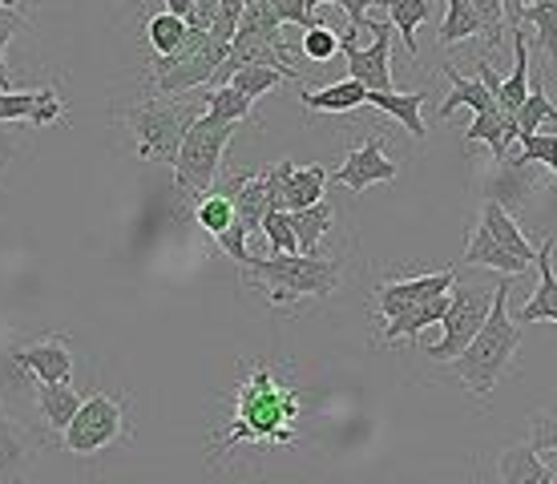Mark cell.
<instances>
[{"label": "cell", "mask_w": 557, "mask_h": 484, "mask_svg": "<svg viewBox=\"0 0 557 484\" xmlns=\"http://www.w3.org/2000/svg\"><path fill=\"white\" fill-rule=\"evenodd\" d=\"M304 396L283 384L271 363H251L231 392L226 424L210 436V460L235 452L238 444H295Z\"/></svg>", "instance_id": "6da1fadb"}, {"label": "cell", "mask_w": 557, "mask_h": 484, "mask_svg": "<svg viewBox=\"0 0 557 484\" xmlns=\"http://www.w3.org/2000/svg\"><path fill=\"white\" fill-rule=\"evenodd\" d=\"M509 290L513 287H509V278L502 275L497 287H493L488 319L481 323V332L473 335V344L453 360V372H457V380L465 384V392H473L481 400L497 392L502 375L509 372L517 347H521V327H517L513 315H509Z\"/></svg>", "instance_id": "7a4b0ae2"}, {"label": "cell", "mask_w": 557, "mask_h": 484, "mask_svg": "<svg viewBox=\"0 0 557 484\" xmlns=\"http://www.w3.org/2000/svg\"><path fill=\"white\" fill-rule=\"evenodd\" d=\"M243 283L259 287L267 303H299V299H327L339 287V259L320 255H271L243 266Z\"/></svg>", "instance_id": "3957f363"}, {"label": "cell", "mask_w": 557, "mask_h": 484, "mask_svg": "<svg viewBox=\"0 0 557 484\" xmlns=\"http://www.w3.org/2000/svg\"><path fill=\"white\" fill-rule=\"evenodd\" d=\"M202 113L207 110H198L190 97H146L141 106H134L126 113L129 129L138 138V158L141 162H166V166H174L186 129Z\"/></svg>", "instance_id": "277c9868"}, {"label": "cell", "mask_w": 557, "mask_h": 484, "mask_svg": "<svg viewBox=\"0 0 557 484\" xmlns=\"http://www.w3.org/2000/svg\"><path fill=\"white\" fill-rule=\"evenodd\" d=\"M226 61V45H219L207 28H190L186 41L174 49L170 57H153L150 61V85L162 97H182L207 89L210 77L219 73V65Z\"/></svg>", "instance_id": "5b68a950"}, {"label": "cell", "mask_w": 557, "mask_h": 484, "mask_svg": "<svg viewBox=\"0 0 557 484\" xmlns=\"http://www.w3.org/2000/svg\"><path fill=\"white\" fill-rule=\"evenodd\" d=\"M231 138H235L231 122H214L207 113L190 122V129H186V138L178 146V158H174V186H178V194H207L219 182Z\"/></svg>", "instance_id": "8992f818"}, {"label": "cell", "mask_w": 557, "mask_h": 484, "mask_svg": "<svg viewBox=\"0 0 557 484\" xmlns=\"http://www.w3.org/2000/svg\"><path fill=\"white\" fill-rule=\"evenodd\" d=\"M134 436V424L126 415V404L106 396V392H85L82 408L70 420V429L61 432V444L73 457H98L113 444H122Z\"/></svg>", "instance_id": "52a82bcc"}, {"label": "cell", "mask_w": 557, "mask_h": 484, "mask_svg": "<svg viewBox=\"0 0 557 484\" xmlns=\"http://www.w3.org/2000/svg\"><path fill=\"white\" fill-rule=\"evenodd\" d=\"M488 307H493V287H485V283H453V290H448V311L445 319H441V327H445V335H441V344H432L424 356L436 363H453L465 351V347L473 344V335L481 332V323L488 319Z\"/></svg>", "instance_id": "ba28073f"}, {"label": "cell", "mask_w": 557, "mask_h": 484, "mask_svg": "<svg viewBox=\"0 0 557 484\" xmlns=\"http://www.w3.org/2000/svg\"><path fill=\"white\" fill-rule=\"evenodd\" d=\"M37 392H41V384L25 368V360H21V339L9 335L0 344V408L13 415L21 429L33 432L37 440H45L41 412H37Z\"/></svg>", "instance_id": "9c48e42d"}, {"label": "cell", "mask_w": 557, "mask_h": 484, "mask_svg": "<svg viewBox=\"0 0 557 484\" xmlns=\"http://www.w3.org/2000/svg\"><path fill=\"white\" fill-rule=\"evenodd\" d=\"M368 33H376V41L360 49L356 28H344L339 33V53L348 57L351 82H360L368 94H392V25L388 21H372Z\"/></svg>", "instance_id": "30bf717a"}, {"label": "cell", "mask_w": 557, "mask_h": 484, "mask_svg": "<svg viewBox=\"0 0 557 484\" xmlns=\"http://www.w3.org/2000/svg\"><path fill=\"white\" fill-rule=\"evenodd\" d=\"M453 283H457V271H453V266H448V271H436V275H420V278H392V283H380L376 287L372 311L388 323V319L405 315V311L429 303L436 295H448Z\"/></svg>", "instance_id": "8fae6325"}, {"label": "cell", "mask_w": 557, "mask_h": 484, "mask_svg": "<svg viewBox=\"0 0 557 484\" xmlns=\"http://www.w3.org/2000/svg\"><path fill=\"white\" fill-rule=\"evenodd\" d=\"M396 174H400V166L384 153V138L380 134H368L363 146H356L339 166L327 170V178L348 186L351 194H363L368 186H376V182H396Z\"/></svg>", "instance_id": "7c38bea8"}, {"label": "cell", "mask_w": 557, "mask_h": 484, "mask_svg": "<svg viewBox=\"0 0 557 484\" xmlns=\"http://www.w3.org/2000/svg\"><path fill=\"white\" fill-rule=\"evenodd\" d=\"M271 186H275L278 210H307L323 202V186H327V166H295V162H275L267 166Z\"/></svg>", "instance_id": "4fadbf2b"}, {"label": "cell", "mask_w": 557, "mask_h": 484, "mask_svg": "<svg viewBox=\"0 0 557 484\" xmlns=\"http://www.w3.org/2000/svg\"><path fill=\"white\" fill-rule=\"evenodd\" d=\"M70 113V101L57 94L53 85L45 89H0V122H28V125H53Z\"/></svg>", "instance_id": "5bb4252c"}, {"label": "cell", "mask_w": 557, "mask_h": 484, "mask_svg": "<svg viewBox=\"0 0 557 484\" xmlns=\"http://www.w3.org/2000/svg\"><path fill=\"white\" fill-rule=\"evenodd\" d=\"M21 360L37 375V384H73V351L65 335L21 339Z\"/></svg>", "instance_id": "9a60e30c"}, {"label": "cell", "mask_w": 557, "mask_h": 484, "mask_svg": "<svg viewBox=\"0 0 557 484\" xmlns=\"http://www.w3.org/2000/svg\"><path fill=\"white\" fill-rule=\"evenodd\" d=\"M37 448H41V440L0 408V484L25 481L28 469L37 464Z\"/></svg>", "instance_id": "2e32d148"}, {"label": "cell", "mask_w": 557, "mask_h": 484, "mask_svg": "<svg viewBox=\"0 0 557 484\" xmlns=\"http://www.w3.org/2000/svg\"><path fill=\"white\" fill-rule=\"evenodd\" d=\"M554 247L557 238L549 235L537 247V255H533V266H537V290H533L525 303L517 307V327L521 323H537V319H549V323H557V275H554Z\"/></svg>", "instance_id": "e0dca14e"}, {"label": "cell", "mask_w": 557, "mask_h": 484, "mask_svg": "<svg viewBox=\"0 0 557 484\" xmlns=\"http://www.w3.org/2000/svg\"><path fill=\"white\" fill-rule=\"evenodd\" d=\"M476 231L493 243V247L509 250V255H517V259H525V263L533 266V255H537V247H533L530 238L521 235V226H517V219L509 214V210L497 202V198H485V207H481V222H476Z\"/></svg>", "instance_id": "ac0fdd59"}, {"label": "cell", "mask_w": 557, "mask_h": 484, "mask_svg": "<svg viewBox=\"0 0 557 484\" xmlns=\"http://www.w3.org/2000/svg\"><path fill=\"white\" fill-rule=\"evenodd\" d=\"M235 202V219L247 226V235L263 226V219L271 210H278V198H275V186H271V174L267 170H251L247 182L238 186V194L231 198Z\"/></svg>", "instance_id": "d6986e66"}, {"label": "cell", "mask_w": 557, "mask_h": 484, "mask_svg": "<svg viewBox=\"0 0 557 484\" xmlns=\"http://www.w3.org/2000/svg\"><path fill=\"white\" fill-rule=\"evenodd\" d=\"M497 481L502 484H557L554 469L533 452V444H509L497 457Z\"/></svg>", "instance_id": "ffe728a7"}, {"label": "cell", "mask_w": 557, "mask_h": 484, "mask_svg": "<svg viewBox=\"0 0 557 484\" xmlns=\"http://www.w3.org/2000/svg\"><path fill=\"white\" fill-rule=\"evenodd\" d=\"M82 400H85L82 387H73V384H41V392H37L41 429L49 432V436H61V432L70 429L73 415H77Z\"/></svg>", "instance_id": "44dd1931"}, {"label": "cell", "mask_w": 557, "mask_h": 484, "mask_svg": "<svg viewBox=\"0 0 557 484\" xmlns=\"http://www.w3.org/2000/svg\"><path fill=\"white\" fill-rule=\"evenodd\" d=\"M299 101H304V110H311V113H351V110H360V106H368V89L348 77V82L323 85V89H304Z\"/></svg>", "instance_id": "7402d4cb"}, {"label": "cell", "mask_w": 557, "mask_h": 484, "mask_svg": "<svg viewBox=\"0 0 557 484\" xmlns=\"http://www.w3.org/2000/svg\"><path fill=\"white\" fill-rule=\"evenodd\" d=\"M448 311V295H436V299H429V303L412 307V311H405V315H396L384 323V332H380V344H400V339H420V332L424 327H432V323H441Z\"/></svg>", "instance_id": "603a6c76"}, {"label": "cell", "mask_w": 557, "mask_h": 484, "mask_svg": "<svg viewBox=\"0 0 557 484\" xmlns=\"http://www.w3.org/2000/svg\"><path fill=\"white\" fill-rule=\"evenodd\" d=\"M473 141H485L488 150H493V162H505V150H509V141H517V122L513 113H476L473 125L465 129V146H473Z\"/></svg>", "instance_id": "cb8c5ba5"}, {"label": "cell", "mask_w": 557, "mask_h": 484, "mask_svg": "<svg viewBox=\"0 0 557 484\" xmlns=\"http://www.w3.org/2000/svg\"><path fill=\"white\" fill-rule=\"evenodd\" d=\"M424 101H429V94H396V89L392 94H368V106H376L380 113L396 117L417 141H424V117H420Z\"/></svg>", "instance_id": "d4e9b609"}, {"label": "cell", "mask_w": 557, "mask_h": 484, "mask_svg": "<svg viewBox=\"0 0 557 484\" xmlns=\"http://www.w3.org/2000/svg\"><path fill=\"white\" fill-rule=\"evenodd\" d=\"M460 263L465 266H488V271H502L505 278L513 275H525L530 271V263L525 259H517V255H509V250L493 247L481 231H473V238H469V247H465V255H460Z\"/></svg>", "instance_id": "484cf974"}, {"label": "cell", "mask_w": 557, "mask_h": 484, "mask_svg": "<svg viewBox=\"0 0 557 484\" xmlns=\"http://www.w3.org/2000/svg\"><path fill=\"white\" fill-rule=\"evenodd\" d=\"M445 77H448V85H453V94L441 101V117H448V113L460 110V106H469L473 113H493V110H497L493 94H488V89L476 82V77H460L453 65H445Z\"/></svg>", "instance_id": "4316f807"}, {"label": "cell", "mask_w": 557, "mask_h": 484, "mask_svg": "<svg viewBox=\"0 0 557 484\" xmlns=\"http://www.w3.org/2000/svg\"><path fill=\"white\" fill-rule=\"evenodd\" d=\"M332 226H335V210H332V202H327V198H323V202H315V207H307V210H295L292 231H295V243H299V255H315L320 238L327 235Z\"/></svg>", "instance_id": "83f0119b"}, {"label": "cell", "mask_w": 557, "mask_h": 484, "mask_svg": "<svg viewBox=\"0 0 557 484\" xmlns=\"http://www.w3.org/2000/svg\"><path fill=\"white\" fill-rule=\"evenodd\" d=\"M521 25H533V41L542 49L549 61H557V4L554 0H533L525 4V13H521Z\"/></svg>", "instance_id": "f1b7e54d"}, {"label": "cell", "mask_w": 557, "mask_h": 484, "mask_svg": "<svg viewBox=\"0 0 557 484\" xmlns=\"http://www.w3.org/2000/svg\"><path fill=\"white\" fill-rule=\"evenodd\" d=\"M202 101H207V117L214 122H247L251 117V101L238 94L235 85H219V89H202Z\"/></svg>", "instance_id": "f546056e"}, {"label": "cell", "mask_w": 557, "mask_h": 484, "mask_svg": "<svg viewBox=\"0 0 557 484\" xmlns=\"http://www.w3.org/2000/svg\"><path fill=\"white\" fill-rule=\"evenodd\" d=\"M445 4L448 13H445V25H441V45H460V41H473V37H485L481 16L465 0H445Z\"/></svg>", "instance_id": "4dcf8cb0"}, {"label": "cell", "mask_w": 557, "mask_h": 484, "mask_svg": "<svg viewBox=\"0 0 557 484\" xmlns=\"http://www.w3.org/2000/svg\"><path fill=\"white\" fill-rule=\"evenodd\" d=\"M513 122H517V138H521V134H537L542 122H557V110H554V101H549V94H545L542 73H537L530 97L521 101V110L513 113Z\"/></svg>", "instance_id": "1f68e13d"}, {"label": "cell", "mask_w": 557, "mask_h": 484, "mask_svg": "<svg viewBox=\"0 0 557 484\" xmlns=\"http://www.w3.org/2000/svg\"><path fill=\"white\" fill-rule=\"evenodd\" d=\"M186 33H190V25H186L182 16L153 13L150 21H146V41H150L153 57H170L182 41H186Z\"/></svg>", "instance_id": "d6a6232c"}, {"label": "cell", "mask_w": 557, "mask_h": 484, "mask_svg": "<svg viewBox=\"0 0 557 484\" xmlns=\"http://www.w3.org/2000/svg\"><path fill=\"white\" fill-rule=\"evenodd\" d=\"M195 222L207 231L210 238H219L235 222V202L226 198V194L219 190H207L202 198H198V207H195Z\"/></svg>", "instance_id": "836d02e7"}, {"label": "cell", "mask_w": 557, "mask_h": 484, "mask_svg": "<svg viewBox=\"0 0 557 484\" xmlns=\"http://www.w3.org/2000/svg\"><path fill=\"white\" fill-rule=\"evenodd\" d=\"M278 82H287V77H283L278 70H267V65H243V70L231 73V82H226V85H235L238 94H243L255 106V101L271 94Z\"/></svg>", "instance_id": "e575fe53"}, {"label": "cell", "mask_w": 557, "mask_h": 484, "mask_svg": "<svg viewBox=\"0 0 557 484\" xmlns=\"http://www.w3.org/2000/svg\"><path fill=\"white\" fill-rule=\"evenodd\" d=\"M521 166H542L557 178V134H521Z\"/></svg>", "instance_id": "d590c367"}, {"label": "cell", "mask_w": 557, "mask_h": 484, "mask_svg": "<svg viewBox=\"0 0 557 484\" xmlns=\"http://www.w3.org/2000/svg\"><path fill=\"white\" fill-rule=\"evenodd\" d=\"M271 243V255H299V243H295V231H292V214L287 210H271L259 226Z\"/></svg>", "instance_id": "8d00e7d4"}, {"label": "cell", "mask_w": 557, "mask_h": 484, "mask_svg": "<svg viewBox=\"0 0 557 484\" xmlns=\"http://www.w3.org/2000/svg\"><path fill=\"white\" fill-rule=\"evenodd\" d=\"M299 53H304L307 61H315V65L332 61V57L339 53V33H332L327 25L304 28V37H299Z\"/></svg>", "instance_id": "74e56055"}, {"label": "cell", "mask_w": 557, "mask_h": 484, "mask_svg": "<svg viewBox=\"0 0 557 484\" xmlns=\"http://www.w3.org/2000/svg\"><path fill=\"white\" fill-rule=\"evenodd\" d=\"M476 16H481V25H485V41L488 49H502V37H505V13H502V0H465Z\"/></svg>", "instance_id": "f35d334b"}, {"label": "cell", "mask_w": 557, "mask_h": 484, "mask_svg": "<svg viewBox=\"0 0 557 484\" xmlns=\"http://www.w3.org/2000/svg\"><path fill=\"white\" fill-rule=\"evenodd\" d=\"M533 452H554L557 457V408L533 412Z\"/></svg>", "instance_id": "ab89813d"}, {"label": "cell", "mask_w": 557, "mask_h": 484, "mask_svg": "<svg viewBox=\"0 0 557 484\" xmlns=\"http://www.w3.org/2000/svg\"><path fill=\"white\" fill-rule=\"evenodd\" d=\"M214 243H219V250H223L226 259H235L238 266H247L255 259L251 250H247V226H243V222H231V226H226L223 235L214 238Z\"/></svg>", "instance_id": "60d3db41"}, {"label": "cell", "mask_w": 557, "mask_h": 484, "mask_svg": "<svg viewBox=\"0 0 557 484\" xmlns=\"http://www.w3.org/2000/svg\"><path fill=\"white\" fill-rule=\"evenodd\" d=\"M28 28V16H21L16 9H0V89H9V70H4V49L16 33Z\"/></svg>", "instance_id": "b9f144b4"}, {"label": "cell", "mask_w": 557, "mask_h": 484, "mask_svg": "<svg viewBox=\"0 0 557 484\" xmlns=\"http://www.w3.org/2000/svg\"><path fill=\"white\" fill-rule=\"evenodd\" d=\"M271 13L278 16V25H299V28H315V13L307 9V0H267Z\"/></svg>", "instance_id": "7bdbcfd3"}, {"label": "cell", "mask_w": 557, "mask_h": 484, "mask_svg": "<svg viewBox=\"0 0 557 484\" xmlns=\"http://www.w3.org/2000/svg\"><path fill=\"white\" fill-rule=\"evenodd\" d=\"M320 4H339V9L348 13V21H351L348 28H356V33H360V28H372V21H368V9H372V4H384V0H307V9H311V13H315Z\"/></svg>", "instance_id": "ee69618b"}, {"label": "cell", "mask_w": 557, "mask_h": 484, "mask_svg": "<svg viewBox=\"0 0 557 484\" xmlns=\"http://www.w3.org/2000/svg\"><path fill=\"white\" fill-rule=\"evenodd\" d=\"M16 150H21V138H16L9 125L0 122V174H4V166L16 158Z\"/></svg>", "instance_id": "f6af8a7d"}, {"label": "cell", "mask_w": 557, "mask_h": 484, "mask_svg": "<svg viewBox=\"0 0 557 484\" xmlns=\"http://www.w3.org/2000/svg\"><path fill=\"white\" fill-rule=\"evenodd\" d=\"M502 13H505V33H513V28H521L525 0H502Z\"/></svg>", "instance_id": "bcb514c9"}, {"label": "cell", "mask_w": 557, "mask_h": 484, "mask_svg": "<svg viewBox=\"0 0 557 484\" xmlns=\"http://www.w3.org/2000/svg\"><path fill=\"white\" fill-rule=\"evenodd\" d=\"M162 13L190 21V16H195V0H166V9H162Z\"/></svg>", "instance_id": "7dc6e473"}, {"label": "cell", "mask_w": 557, "mask_h": 484, "mask_svg": "<svg viewBox=\"0 0 557 484\" xmlns=\"http://www.w3.org/2000/svg\"><path fill=\"white\" fill-rule=\"evenodd\" d=\"M13 4H16V0H0V9H13Z\"/></svg>", "instance_id": "c3c4849f"}, {"label": "cell", "mask_w": 557, "mask_h": 484, "mask_svg": "<svg viewBox=\"0 0 557 484\" xmlns=\"http://www.w3.org/2000/svg\"><path fill=\"white\" fill-rule=\"evenodd\" d=\"M243 4H255V0H243Z\"/></svg>", "instance_id": "681fc988"}, {"label": "cell", "mask_w": 557, "mask_h": 484, "mask_svg": "<svg viewBox=\"0 0 557 484\" xmlns=\"http://www.w3.org/2000/svg\"><path fill=\"white\" fill-rule=\"evenodd\" d=\"M525 4H530V0H525Z\"/></svg>", "instance_id": "f907efd6"}, {"label": "cell", "mask_w": 557, "mask_h": 484, "mask_svg": "<svg viewBox=\"0 0 557 484\" xmlns=\"http://www.w3.org/2000/svg\"><path fill=\"white\" fill-rule=\"evenodd\" d=\"M554 4H557V0H554Z\"/></svg>", "instance_id": "816d5d0a"}]
</instances>
